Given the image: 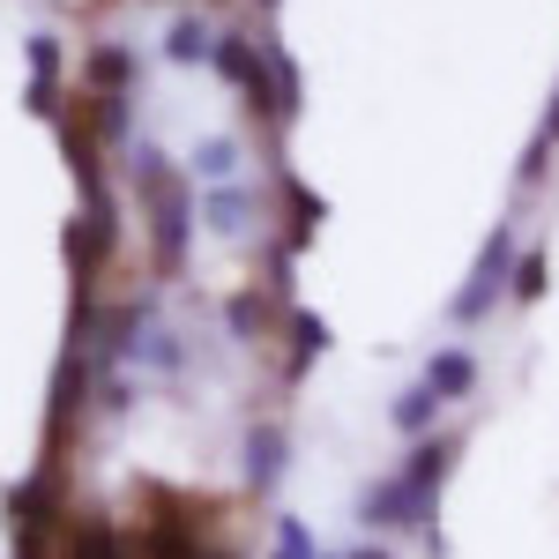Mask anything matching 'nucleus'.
Masks as SVG:
<instances>
[{"label": "nucleus", "mask_w": 559, "mask_h": 559, "mask_svg": "<svg viewBox=\"0 0 559 559\" xmlns=\"http://www.w3.org/2000/svg\"><path fill=\"white\" fill-rule=\"evenodd\" d=\"M350 559H388V552H373V545H366V552H350Z\"/></svg>", "instance_id": "obj_22"}, {"label": "nucleus", "mask_w": 559, "mask_h": 559, "mask_svg": "<svg viewBox=\"0 0 559 559\" xmlns=\"http://www.w3.org/2000/svg\"><path fill=\"white\" fill-rule=\"evenodd\" d=\"M276 477H284V432L261 426L254 440H247V485H254V492H269Z\"/></svg>", "instance_id": "obj_8"}, {"label": "nucleus", "mask_w": 559, "mask_h": 559, "mask_svg": "<svg viewBox=\"0 0 559 559\" xmlns=\"http://www.w3.org/2000/svg\"><path fill=\"white\" fill-rule=\"evenodd\" d=\"M60 552L68 559H128V545L105 522H60Z\"/></svg>", "instance_id": "obj_6"}, {"label": "nucleus", "mask_w": 559, "mask_h": 559, "mask_svg": "<svg viewBox=\"0 0 559 559\" xmlns=\"http://www.w3.org/2000/svg\"><path fill=\"white\" fill-rule=\"evenodd\" d=\"M321 350H329V321L321 313H292V381H299Z\"/></svg>", "instance_id": "obj_13"}, {"label": "nucleus", "mask_w": 559, "mask_h": 559, "mask_svg": "<svg viewBox=\"0 0 559 559\" xmlns=\"http://www.w3.org/2000/svg\"><path fill=\"white\" fill-rule=\"evenodd\" d=\"M284 202H292V239H284V247L299 254V247H313V231H321V216H329V202H321L313 187H299V179H284Z\"/></svg>", "instance_id": "obj_7"}, {"label": "nucleus", "mask_w": 559, "mask_h": 559, "mask_svg": "<svg viewBox=\"0 0 559 559\" xmlns=\"http://www.w3.org/2000/svg\"><path fill=\"white\" fill-rule=\"evenodd\" d=\"M545 134H552V142H559V105H552V112H545Z\"/></svg>", "instance_id": "obj_21"}, {"label": "nucleus", "mask_w": 559, "mask_h": 559, "mask_svg": "<svg viewBox=\"0 0 559 559\" xmlns=\"http://www.w3.org/2000/svg\"><path fill=\"white\" fill-rule=\"evenodd\" d=\"M545 165H552V134H537V142H530V157H522V187H537Z\"/></svg>", "instance_id": "obj_20"}, {"label": "nucleus", "mask_w": 559, "mask_h": 559, "mask_svg": "<svg viewBox=\"0 0 559 559\" xmlns=\"http://www.w3.org/2000/svg\"><path fill=\"white\" fill-rule=\"evenodd\" d=\"M128 179L134 194L150 202V239H157V276H179V247H187V224H194V194H187V179L165 165V150H150V142H134L128 150Z\"/></svg>", "instance_id": "obj_1"}, {"label": "nucleus", "mask_w": 559, "mask_h": 559, "mask_svg": "<svg viewBox=\"0 0 559 559\" xmlns=\"http://www.w3.org/2000/svg\"><path fill=\"white\" fill-rule=\"evenodd\" d=\"M210 23H202V15H179L173 31H165V60H179V68H202V60H210Z\"/></svg>", "instance_id": "obj_9"}, {"label": "nucleus", "mask_w": 559, "mask_h": 559, "mask_svg": "<svg viewBox=\"0 0 559 559\" xmlns=\"http://www.w3.org/2000/svg\"><path fill=\"white\" fill-rule=\"evenodd\" d=\"M508 292H515V299H537V292H545V254H522L515 269H508Z\"/></svg>", "instance_id": "obj_18"}, {"label": "nucleus", "mask_w": 559, "mask_h": 559, "mask_svg": "<svg viewBox=\"0 0 559 559\" xmlns=\"http://www.w3.org/2000/svg\"><path fill=\"white\" fill-rule=\"evenodd\" d=\"M23 60H31V75H60V38L52 31H31L23 38Z\"/></svg>", "instance_id": "obj_17"}, {"label": "nucleus", "mask_w": 559, "mask_h": 559, "mask_svg": "<svg viewBox=\"0 0 559 559\" xmlns=\"http://www.w3.org/2000/svg\"><path fill=\"white\" fill-rule=\"evenodd\" d=\"M224 313H231V336H239V344H261V336H269V299H254V292H239Z\"/></svg>", "instance_id": "obj_15"}, {"label": "nucleus", "mask_w": 559, "mask_h": 559, "mask_svg": "<svg viewBox=\"0 0 559 559\" xmlns=\"http://www.w3.org/2000/svg\"><path fill=\"white\" fill-rule=\"evenodd\" d=\"M194 173L210 179V187H216V179H231V173H239V142H231V134H210V142L194 150Z\"/></svg>", "instance_id": "obj_14"}, {"label": "nucleus", "mask_w": 559, "mask_h": 559, "mask_svg": "<svg viewBox=\"0 0 559 559\" xmlns=\"http://www.w3.org/2000/svg\"><path fill=\"white\" fill-rule=\"evenodd\" d=\"M83 75H90V90H128L134 83V52L128 45H97L83 60Z\"/></svg>", "instance_id": "obj_11"}, {"label": "nucleus", "mask_w": 559, "mask_h": 559, "mask_svg": "<svg viewBox=\"0 0 559 559\" xmlns=\"http://www.w3.org/2000/svg\"><path fill=\"white\" fill-rule=\"evenodd\" d=\"M210 60H216V75H224V83H247V75H254V38H247V31H216Z\"/></svg>", "instance_id": "obj_10"}, {"label": "nucleus", "mask_w": 559, "mask_h": 559, "mask_svg": "<svg viewBox=\"0 0 559 559\" xmlns=\"http://www.w3.org/2000/svg\"><path fill=\"white\" fill-rule=\"evenodd\" d=\"M261 8H276V0H261Z\"/></svg>", "instance_id": "obj_23"}, {"label": "nucleus", "mask_w": 559, "mask_h": 559, "mask_svg": "<svg viewBox=\"0 0 559 559\" xmlns=\"http://www.w3.org/2000/svg\"><path fill=\"white\" fill-rule=\"evenodd\" d=\"M432 411H440V395L418 381L411 395H403V403H395V432H426V426H432Z\"/></svg>", "instance_id": "obj_16"}, {"label": "nucleus", "mask_w": 559, "mask_h": 559, "mask_svg": "<svg viewBox=\"0 0 559 559\" xmlns=\"http://www.w3.org/2000/svg\"><path fill=\"white\" fill-rule=\"evenodd\" d=\"M202 8H216V0H202Z\"/></svg>", "instance_id": "obj_24"}, {"label": "nucleus", "mask_w": 559, "mask_h": 559, "mask_svg": "<svg viewBox=\"0 0 559 559\" xmlns=\"http://www.w3.org/2000/svg\"><path fill=\"white\" fill-rule=\"evenodd\" d=\"M508 269H515V231L500 224L492 239H485V254H477V269H471V284L455 292V321H477L485 306L508 292Z\"/></svg>", "instance_id": "obj_2"}, {"label": "nucleus", "mask_w": 559, "mask_h": 559, "mask_svg": "<svg viewBox=\"0 0 559 559\" xmlns=\"http://www.w3.org/2000/svg\"><path fill=\"white\" fill-rule=\"evenodd\" d=\"M23 105H31L38 120H60V75H31V90H23Z\"/></svg>", "instance_id": "obj_19"}, {"label": "nucleus", "mask_w": 559, "mask_h": 559, "mask_svg": "<svg viewBox=\"0 0 559 559\" xmlns=\"http://www.w3.org/2000/svg\"><path fill=\"white\" fill-rule=\"evenodd\" d=\"M254 194H247V187H231V179H216L210 187V202H202V224H210L216 239H247V231H254Z\"/></svg>", "instance_id": "obj_4"}, {"label": "nucleus", "mask_w": 559, "mask_h": 559, "mask_svg": "<svg viewBox=\"0 0 559 559\" xmlns=\"http://www.w3.org/2000/svg\"><path fill=\"white\" fill-rule=\"evenodd\" d=\"M426 388L440 395V403H455V395H471V388H477V358H471V350H432V366H426Z\"/></svg>", "instance_id": "obj_5"}, {"label": "nucleus", "mask_w": 559, "mask_h": 559, "mask_svg": "<svg viewBox=\"0 0 559 559\" xmlns=\"http://www.w3.org/2000/svg\"><path fill=\"white\" fill-rule=\"evenodd\" d=\"M448 463H455V440H418V448H411V463H403V477H411V485H426V492H440Z\"/></svg>", "instance_id": "obj_12"}, {"label": "nucleus", "mask_w": 559, "mask_h": 559, "mask_svg": "<svg viewBox=\"0 0 559 559\" xmlns=\"http://www.w3.org/2000/svg\"><path fill=\"white\" fill-rule=\"evenodd\" d=\"M432 515V492L426 485H411V477H388L366 492V530H411V522Z\"/></svg>", "instance_id": "obj_3"}]
</instances>
